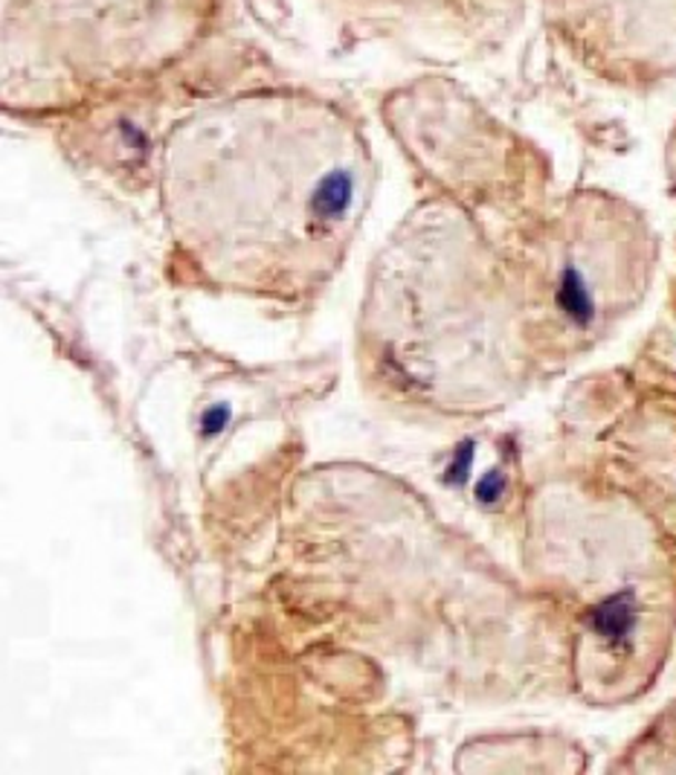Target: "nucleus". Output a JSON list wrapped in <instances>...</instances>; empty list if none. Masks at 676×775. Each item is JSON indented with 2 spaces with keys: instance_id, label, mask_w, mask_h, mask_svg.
Listing matches in <instances>:
<instances>
[{
  "instance_id": "7ed1b4c3",
  "label": "nucleus",
  "mask_w": 676,
  "mask_h": 775,
  "mask_svg": "<svg viewBox=\"0 0 676 775\" xmlns=\"http://www.w3.org/2000/svg\"><path fill=\"white\" fill-rule=\"evenodd\" d=\"M650 271L639 215L610 198L575 200L515 279L531 357L569 361L604 343L641 305Z\"/></svg>"
},
{
  "instance_id": "f257e3e1",
  "label": "nucleus",
  "mask_w": 676,
  "mask_h": 775,
  "mask_svg": "<svg viewBox=\"0 0 676 775\" xmlns=\"http://www.w3.org/2000/svg\"><path fill=\"white\" fill-rule=\"evenodd\" d=\"M357 128L323 102L258 94L180 122L166 146L172 236L221 288L302 296L343 265L372 198Z\"/></svg>"
},
{
  "instance_id": "20e7f679",
  "label": "nucleus",
  "mask_w": 676,
  "mask_h": 775,
  "mask_svg": "<svg viewBox=\"0 0 676 775\" xmlns=\"http://www.w3.org/2000/svg\"><path fill=\"white\" fill-rule=\"evenodd\" d=\"M569 555L564 583L575 607V668L592 700L621 703L641 695L662 654L656 572L641 549V523L604 520L601 547Z\"/></svg>"
},
{
  "instance_id": "39448f33",
  "label": "nucleus",
  "mask_w": 676,
  "mask_h": 775,
  "mask_svg": "<svg viewBox=\"0 0 676 775\" xmlns=\"http://www.w3.org/2000/svg\"><path fill=\"white\" fill-rule=\"evenodd\" d=\"M546 9L569 45L598 65L676 70V0H546Z\"/></svg>"
},
{
  "instance_id": "f03ea898",
  "label": "nucleus",
  "mask_w": 676,
  "mask_h": 775,
  "mask_svg": "<svg viewBox=\"0 0 676 775\" xmlns=\"http://www.w3.org/2000/svg\"><path fill=\"white\" fill-rule=\"evenodd\" d=\"M366 323L390 375L441 410H488L531 357L517 282L453 224L395 244L372 285Z\"/></svg>"
}]
</instances>
